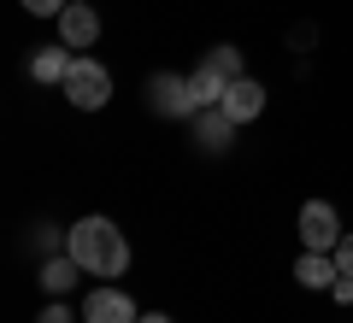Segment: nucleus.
I'll return each instance as SVG.
<instances>
[{"label":"nucleus","mask_w":353,"mask_h":323,"mask_svg":"<svg viewBox=\"0 0 353 323\" xmlns=\"http://www.w3.org/2000/svg\"><path fill=\"white\" fill-rule=\"evenodd\" d=\"M336 253H301V264H294V282L301 288H336Z\"/></svg>","instance_id":"1a4fd4ad"},{"label":"nucleus","mask_w":353,"mask_h":323,"mask_svg":"<svg viewBox=\"0 0 353 323\" xmlns=\"http://www.w3.org/2000/svg\"><path fill=\"white\" fill-rule=\"evenodd\" d=\"M218 106H224V112L236 118V124H253V118L265 112V88L253 83V76H236V83L224 88V100H218Z\"/></svg>","instance_id":"423d86ee"},{"label":"nucleus","mask_w":353,"mask_h":323,"mask_svg":"<svg viewBox=\"0 0 353 323\" xmlns=\"http://www.w3.org/2000/svg\"><path fill=\"white\" fill-rule=\"evenodd\" d=\"M224 76H218V71H206V65H201V71H194L189 76V106H194V112H206V106H218V100H224Z\"/></svg>","instance_id":"f8f14e48"},{"label":"nucleus","mask_w":353,"mask_h":323,"mask_svg":"<svg viewBox=\"0 0 353 323\" xmlns=\"http://www.w3.org/2000/svg\"><path fill=\"white\" fill-rule=\"evenodd\" d=\"M36 247H59V229H53V224H36Z\"/></svg>","instance_id":"dca6fc26"},{"label":"nucleus","mask_w":353,"mask_h":323,"mask_svg":"<svg viewBox=\"0 0 353 323\" xmlns=\"http://www.w3.org/2000/svg\"><path fill=\"white\" fill-rule=\"evenodd\" d=\"M18 6H24V12H36V18H59L71 0H18Z\"/></svg>","instance_id":"4468645a"},{"label":"nucleus","mask_w":353,"mask_h":323,"mask_svg":"<svg viewBox=\"0 0 353 323\" xmlns=\"http://www.w3.org/2000/svg\"><path fill=\"white\" fill-rule=\"evenodd\" d=\"M65 100H71L77 112H101L106 100H112V71L101 59H71V76H65Z\"/></svg>","instance_id":"f03ea898"},{"label":"nucleus","mask_w":353,"mask_h":323,"mask_svg":"<svg viewBox=\"0 0 353 323\" xmlns=\"http://www.w3.org/2000/svg\"><path fill=\"white\" fill-rule=\"evenodd\" d=\"M330 294H336V300H347V306H353V276H336V288H330Z\"/></svg>","instance_id":"a211bd4d"},{"label":"nucleus","mask_w":353,"mask_h":323,"mask_svg":"<svg viewBox=\"0 0 353 323\" xmlns=\"http://www.w3.org/2000/svg\"><path fill=\"white\" fill-rule=\"evenodd\" d=\"M41 317H48V323H77V317H71V306H59V300H53V306L41 311Z\"/></svg>","instance_id":"f3484780"},{"label":"nucleus","mask_w":353,"mask_h":323,"mask_svg":"<svg viewBox=\"0 0 353 323\" xmlns=\"http://www.w3.org/2000/svg\"><path fill=\"white\" fill-rule=\"evenodd\" d=\"M336 271H341V276H353V236H341V241H336Z\"/></svg>","instance_id":"2eb2a0df"},{"label":"nucleus","mask_w":353,"mask_h":323,"mask_svg":"<svg viewBox=\"0 0 353 323\" xmlns=\"http://www.w3.org/2000/svg\"><path fill=\"white\" fill-rule=\"evenodd\" d=\"M189 124H194V141H201L206 153H218V147H230V136H236V118H230L224 106H206V112H194Z\"/></svg>","instance_id":"0eeeda50"},{"label":"nucleus","mask_w":353,"mask_h":323,"mask_svg":"<svg viewBox=\"0 0 353 323\" xmlns=\"http://www.w3.org/2000/svg\"><path fill=\"white\" fill-rule=\"evenodd\" d=\"M77 276H83V264H77V259H71V253H53V259H48V264H41V288H48V294H53V300H59V294H65V288H71V282H77Z\"/></svg>","instance_id":"9b49d317"},{"label":"nucleus","mask_w":353,"mask_h":323,"mask_svg":"<svg viewBox=\"0 0 353 323\" xmlns=\"http://www.w3.org/2000/svg\"><path fill=\"white\" fill-rule=\"evenodd\" d=\"M41 323H48V317H41Z\"/></svg>","instance_id":"aec40b11"},{"label":"nucleus","mask_w":353,"mask_h":323,"mask_svg":"<svg viewBox=\"0 0 353 323\" xmlns=\"http://www.w3.org/2000/svg\"><path fill=\"white\" fill-rule=\"evenodd\" d=\"M301 241H306V253H336L341 218H336L330 200H306V206H301Z\"/></svg>","instance_id":"7ed1b4c3"},{"label":"nucleus","mask_w":353,"mask_h":323,"mask_svg":"<svg viewBox=\"0 0 353 323\" xmlns=\"http://www.w3.org/2000/svg\"><path fill=\"white\" fill-rule=\"evenodd\" d=\"M65 253H71L88 276H106V282L130 271V236H118L112 218H83V224L65 236Z\"/></svg>","instance_id":"f257e3e1"},{"label":"nucleus","mask_w":353,"mask_h":323,"mask_svg":"<svg viewBox=\"0 0 353 323\" xmlns=\"http://www.w3.org/2000/svg\"><path fill=\"white\" fill-rule=\"evenodd\" d=\"M94 36H101V12L83 6V0H71V6L59 12V41H65V48H88Z\"/></svg>","instance_id":"39448f33"},{"label":"nucleus","mask_w":353,"mask_h":323,"mask_svg":"<svg viewBox=\"0 0 353 323\" xmlns=\"http://www.w3.org/2000/svg\"><path fill=\"white\" fill-rule=\"evenodd\" d=\"M141 311L130 306V294H118V288H94V294L83 300V323H136Z\"/></svg>","instance_id":"20e7f679"},{"label":"nucleus","mask_w":353,"mask_h":323,"mask_svg":"<svg viewBox=\"0 0 353 323\" xmlns=\"http://www.w3.org/2000/svg\"><path fill=\"white\" fill-rule=\"evenodd\" d=\"M153 112H159V118H194L189 76H153Z\"/></svg>","instance_id":"6e6552de"},{"label":"nucleus","mask_w":353,"mask_h":323,"mask_svg":"<svg viewBox=\"0 0 353 323\" xmlns=\"http://www.w3.org/2000/svg\"><path fill=\"white\" fill-rule=\"evenodd\" d=\"M136 323H171V317H165V311H141Z\"/></svg>","instance_id":"6ab92c4d"},{"label":"nucleus","mask_w":353,"mask_h":323,"mask_svg":"<svg viewBox=\"0 0 353 323\" xmlns=\"http://www.w3.org/2000/svg\"><path fill=\"white\" fill-rule=\"evenodd\" d=\"M201 65H206V71H218L224 83H236V76H241V53L230 48V41H224V48H212V53H206Z\"/></svg>","instance_id":"ddd939ff"},{"label":"nucleus","mask_w":353,"mask_h":323,"mask_svg":"<svg viewBox=\"0 0 353 323\" xmlns=\"http://www.w3.org/2000/svg\"><path fill=\"white\" fill-rule=\"evenodd\" d=\"M71 59H77V53L65 48V41H59V48H41L36 59H30V76H36V83H65V76H71Z\"/></svg>","instance_id":"9d476101"}]
</instances>
